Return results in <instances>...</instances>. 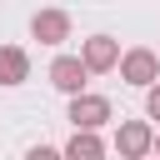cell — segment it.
I'll list each match as a JSON object with an SVG mask.
<instances>
[{
  "instance_id": "obj_9",
  "label": "cell",
  "mask_w": 160,
  "mask_h": 160,
  "mask_svg": "<svg viewBox=\"0 0 160 160\" xmlns=\"http://www.w3.org/2000/svg\"><path fill=\"white\" fill-rule=\"evenodd\" d=\"M25 160H65V150H55V145H30Z\"/></svg>"
},
{
  "instance_id": "obj_12",
  "label": "cell",
  "mask_w": 160,
  "mask_h": 160,
  "mask_svg": "<svg viewBox=\"0 0 160 160\" xmlns=\"http://www.w3.org/2000/svg\"><path fill=\"white\" fill-rule=\"evenodd\" d=\"M150 160H155V155H150Z\"/></svg>"
},
{
  "instance_id": "obj_11",
  "label": "cell",
  "mask_w": 160,
  "mask_h": 160,
  "mask_svg": "<svg viewBox=\"0 0 160 160\" xmlns=\"http://www.w3.org/2000/svg\"><path fill=\"white\" fill-rule=\"evenodd\" d=\"M155 160H160V130H155Z\"/></svg>"
},
{
  "instance_id": "obj_4",
  "label": "cell",
  "mask_w": 160,
  "mask_h": 160,
  "mask_svg": "<svg viewBox=\"0 0 160 160\" xmlns=\"http://www.w3.org/2000/svg\"><path fill=\"white\" fill-rule=\"evenodd\" d=\"M80 65H85L90 75L120 70V40H110V35H90V40H80Z\"/></svg>"
},
{
  "instance_id": "obj_3",
  "label": "cell",
  "mask_w": 160,
  "mask_h": 160,
  "mask_svg": "<svg viewBox=\"0 0 160 160\" xmlns=\"http://www.w3.org/2000/svg\"><path fill=\"white\" fill-rule=\"evenodd\" d=\"M115 150H120V160H150V155H155V130H150L145 120H120Z\"/></svg>"
},
{
  "instance_id": "obj_1",
  "label": "cell",
  "mask_w": 160,
  "mask_h": 160,
  "mask_svg": "<svg viewBox=\"0 0 160 160\" xmlns=\"http://www.w3.org/2000/svg\"><path fill=\"white\" fill-rule=\"evenodd\" d=\"M120 80H125V85H135V90L160 85V55H155V50H145V45L125 50V55H120Z\"/></svg>"
},
{
  "instance_id": "obj_2",
  "label": "cell",
  "mask_w": 160,
  "mask_h": 160,
  "mask_svg": "<svg viewBox=\"0 0 160 160\" xmlns=\"http://www.w3.org/2000/svg\"><path fill=\"white\" fill-rule=\"evenodd\" d=\"M105 120H115V110H110V100H105V95H90V90H85V95H75V100H70V125H75L80 135H100V125H105Z\"/></svg>"
},
{
  "instance_id": "obj_5",
  "label": "cell",
  "mask_w": 160,
  "mask_h": 160,
  "mask_svg": "<svg viewBox=\"0 0 160 160\" xmlns=\"http://www.w3.org/2000/svg\"><path fill=\"white\" fill-rule=\"evenodd\" d=\"M85 80H90V70L80 65V55H55L50 60V85L60 90V95H85Z\"/></svg>"
},
{
  "instance_id": "obj_6",
  "label": "cell",
  "mask_w": 160,
  "mask_h": 160,
  "mask_svg": "<svg viewBox=\"0 0 160 160\" xmlns=\"http://www.w3.org/2000/svg\"><path fill=\"white\" fill-rule=\"evenodd\" d=\"M30 35H35L40 45H65V40H70V15H65V10H35Z\"/></svg>"
},
{
  "instance_id": "obj_8",
  "label": "cell",
  "mask_w": 160,
  "mask_h": 160,
  "mask_svg": "<svg viewBox=\"0 0 160 160\" xmlns=\"http://www.w3.org/2000/svg\"><path fill=\"white\" fill-rule=\"evenodd\" d=\"M65 160H105V140L100 135H70V145H65Z\"/></svg>"
},
{
  "instance_id": "obj_10",
  "label": "cell",
  "mask_w": 160,
  "mask_h": 160,
  "mask_svg": "<svg viewBox=\"0 0 160 160\" xmlns=\"http://www.w3.org/2000/svg\"><path fill=\"white\" fill-rule=\"evenodd\" d=\"M145 115H150V120H160V85H150V90H145Z\"/></svg>"
},
{
  "instance_id": "obj_7",
  "label": "cell",
  "mask_w": 160,
  "mask_h": 160,
  "mask_svg": "<svg viewBox=\"0 0 160 160\" xmlns=\"http://www.w3.org/2000/svg\"><path fill=\"white\" fill-rule=\"evenodd\" d=\"M30 80V55L20 45H0V85H25Z\"/></svg>"
}]
</instances>
